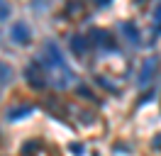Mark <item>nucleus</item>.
I'll list each match as a JSON object with an SVG mask.
<instances>
[{"mask_svg":"<svg viewBox=\"0 0 161 156\" xmlns=\"http://www.w3.org/2000/svg\"><path fill=\"white\" fill-rule=\"evenodd\" d=\"M44 54H47V61L42 64V66H56V68H61L66 76H71L69 73V66H66V61H64V54L59 51V47L54 44V42H47V49H44Z\"/></svg>","mask_w":161,"mask_h":156,"instance_id":"obj_1","label":"nucleus"},{"mask_svg":"<svg viewBox=\"0 0 161 156\" xmlns=\"http://www.w3.org/2000/svg\"><path fill=\"white\" fill-rule=\"evenodd\" d=\"M27 78H30V83L34 88H42L47 81H44V71H42V64L37 61V64H32V66H27Z\"/></svg>","mask_w":161,"mask_h":156,"instance_id":"obj_2","label":"nucleus"},{"mask_svg":"<svg viewBox=\"0 0 161 156\" xmlns=\"http://www.w3.org/2000/svg\"><path fill=\"white\" fill-rule=\"evenodd\" d=\"M71 47H73V51L76 54H86V49H88V42H86V37H73V42H71Z\"/></svg>","mask_w":161,"mask_h":156,"instance_id":"obj_7","label":"nucleus"},{"mask_svg":"<svg viewBox=\"0 0 161 156\" xmlns=\"http://www.w3.org/2000/svg\"><path fill=\"white\" fill-rule=\"evenodd\" d=\"M30 112H32V105H20V107H15V110L8 112V120H17V117H25Z\"/></svg>","mask_w":161,"mask_h":156,"instance_id":"obj_6","label":"nucleus"},{"mask_svg":"<svg viewBox=\"0 0 161 156\" xmlns=\"http://www.w3.org/2000/svg\"><path fill=\"white\" fill-rule=\"evenodd\" d=\"M154 146H161V134L156 136V139H154Z\"/></svg>","mask_w":161,"mask_h":156,"instance_id":"obj_9","label":"nucleus"},{"mask_svg":"<svg viewBox=\"0 0 161 156\" xmlns=\"http://www.w3.org/2000/svg\"><path fill=\"white\" fill-rule=\"evenodd\" d=\"M120 32H122L127 39H130L132 44H139V29L134 27L132 22H122V25H120Z\"/></svg>","mask_w":161,"mask_h":156,"instance_id":"obj_5","label":"nucleus"},{"mask_svg":"<svg viewBox=\"0 0 161 156\" xmlns=\"http://www.w3.org/2000/svg\"><path fill=\"white\" fill-rule=\"evenodd\" d=\"M8 15H10V8L0 3V20H5V17H8Z\"/></svg>","mask_w":161,"mask_h":156,"instance_id":"obj_8","label":"nucleus"},{"mask_svg":"<svg viewBox=\"0 0 161 156\" xmlns=\"http://www.w3.org/2000/svg\"><path fill=\"white\" fill-rule=\"evenodd\" d=\"M154 17H156V22H161V8L156 10V15H154Z\"/></svg>","mask_w":161,"mask_h":156,"instance_id":"obj_10","label":"nucleus"},{"mask_svg":"<svg viewBox=\"0 0 161 156\" xmlns=\"http://www.w3.org/2000/svg\"><path fill=\"white\" fill-rule=\"evenodd\" d=\"M154 71H156V61H154V58H147V61H144V66H142V73H139V86L142 88L149 86Z\"/></svg>","mask_w":161,"mask_h":156,"instance_id":"obj_3","label":"nucleus"},{"mask_svg":"<svg viewBox=\"0 0 161 156\" xmlns=\"http://www.w3.org/2000/svg\"><path fill=\"white\" fill-rule=\"evenodd\" d=\"M10 34H12V39H15L17 44H27V42H30V27H27L25 22H17V25L12 27Z\"/></svg>","mask_w":161,"mask_h":156,"instance_id":"obj_4","label":"nucleus"}]
</instances>
